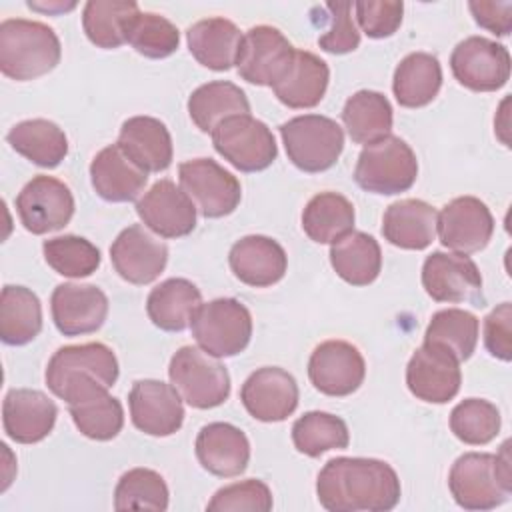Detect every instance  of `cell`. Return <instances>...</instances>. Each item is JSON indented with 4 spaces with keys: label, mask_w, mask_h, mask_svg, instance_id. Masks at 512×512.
Wrapping results in <instances>:
<instances>
[{
    "label": "cell",
    "mask_w": 512,
    "mask_h": 512,
    "mask_svg": "<svg viewBox=\"0 0 512 512\" xmlns=\"http://www.w3.org/2000/svg\"><path fill=\"white\" fill-rule=\"evenodd\" d=\"M212 144L216 152L240 172H260L278 156L272 130L250 114L232 116L220 122L212 130Z\"/></svg>",
    "instance_id": "cell-9"
},
{
    "label": "cell",
    "mask_w": 512,
    "mask_h": 512,
    "mask_svg": "<svg viewBox=\"0 0 512 512\" xmlns=\"http://www.w3.org/2000/svg\"><path fill=\"white\" fill-rule=\"evenodd\" d=\"M90 180L102 200L130 202L144 190L148 172L130 160L118 144H112L92 158Z\"/></svg>",
    "instance_id": "cell-26"
},
{
    "label": "cell",
    "mask_w": 512,
    "mask_h": 512,
    "mask_svg": "<svg viewBox=\"0 0 512 512\" xmlns=\"http://www.w3.org/2000/svg\"><path fill=\"white\" fill-rule=\"evenodd\" d=\"M478 318L460 308L438 310L426 332L424 342H434L450 350L460 362L468 360L478 344Z\"/></svg>",
    "instance_id": "cell-42"
},
{
    "label": "cell",
    "mask_w": 512,
    "mask_h": 512,
    "mask_svg": "<svg viewBox=\"0 0 512 512\" xmlns=\"http://www.w3.org/2000/svg\"><path fill=\"white\" fill-rule=\"evenodd\" d=\"M422 286L436 302H484L480 270L460 252H432L422 264Z\"/></svg>",
    "instance_id": "cell-13"
},
{
    "label": "cell",
    "mask_w": 512,
    "mask_h": 512,
    "mask_svg": "<svg viewBox=\"0 0 512 512\" xmlns=\"http://www.w3.org/2000/svg\"><path fill=\"white\" fill-rule=\"evenodd\" d=\"M366 362L360 350L346 340H326L308 360V378L326 396H348L360 388Z\"/></svg>",
    "instance_id": "cell-16"
},
{
    "label": "cell",
    "mask_w": 512,
    "mask_h": 512,
    "mask_svg": "<svg viewBox=\"0 0 512 512\" xmlns=\"http://www.w3.org/2000/svg\"><path fill=\"white\" fill-rule=\"evenodd\" d=\"M62 46L56 32L38 20L8 18L0 24V70L4 76L26 82L56 68Z\"/></svg>",
    "instance_id": "cell-3"
},
{
    "label": "cell",
    "mask_w": 512,
    "mask_h": 512,
    "mask_svg": "<svg viewBox=\"0 0 512 512\" xmlns=\"http://www.w3.org/2000/svg\"><path fill=\"white\" fill-rule=\"evenodd\" d=\"M406 384L418 400L444 404L460 390V360L444 346L424 342L406 366Z\"/></svg>",
    "instance_id": "cell-15"
},
{
    "label": "cell",
    "mask_w": 512,
    "mask_h": 512,
    "mask_svg": "<svg viewBox=\"0 0 512 512\" xmlns=\"http://www.w3.org/2000/svg\"><path fill=\"white\" fill-rule=\"evenodd\" d=\"M188 114L202 132H212L226 118L250 114V102L240 86L226 80H214L198 86L190 94Z\"/></svg>",
    "instance_id": "cell-36"
},
{
    "label": "cell",
    "mask_w": 512,
    "mask_h": 512,
    "mask_svg": "<svg viewBox=\"0 0 512 512\" xmlns=\"http://www.w3.org/2000/svg\"><path fill=\"white\" fill-rule=\"evenodd\" d=\"M168 486L164 478L150 468H132L124 472L114 490L116 510H158L168 508Z\"/></svg>",
    "instance_id": "cell-43"
},
{
    "label": "cell",
    "mask_w": 512,
    "mask_h": 512,
    "mask_svg": "<svg viewBox=\"0 0 512 512\" xmlns=\"http://www.w3.org/2000/svg\"><path fill=\"white\" fill-rule=\"evenodd\" d=\"M110 260L122 280L130 284H150L164 272L168 248L144 226L132 224L112 242Z\"/></svg>",
    "instance_id": "cell-20"
},
{
    "label": "cell",
    "mask_w": 512,
    "mask_h": 512,
    "mask_svg": "<svg viewBox=\"0 0 512 512\" xmlns=\"http://www.w3.org/2000/svg\"><path fill=\"white\" fill-rule=\"evenodd\" d=\"M272 492L266 482L250 478L220 488L206 504L210 512H268L272 510Z\"/></svg>",
    "instance_id": "cell-47"
},
{
    "label": "cell",
    "mask_w": 512,
    "mask_h": 512,
    "mask_svg": "<svg viewBox=\"0 0 512 512\" xmlns=\"http://www.w3.org/2000/svg\"><path fill=\"white\" fill-rule=\"evenodd\" d=\"M510 66L506 46L484 36L464 38L450 56L454 78L474 92L500 90L510 78Z\"/></svg>",
    "instance_id": "cell-11"
},
{
    "label": "cell",
    "mask_w": 512,
    "mask_h": 512,
    "mask_svg": "<svg viewBox=\"0 0 512 512\" xmlns=\"http://www.w3.org/2000/svg\"><path fill=\"white\" fill-rule=\"evenodd\" d=\"M16 212L28 232L48 234L72 220L74 196L62 180L38 174L18 192Z\"/></svg>",
    "instance_id": "cell-14"
},
{
    "label": "cell",
    "mask_w": 512,
    "mask_h": 512,
    "mask_svg": "<svg viewBox=\"0 0 512 512\" xmlns=\"http://www.w3.org/2000/svg\"><path fill=\"white\" fill-rule=\"evenodd\" d=\"M290 162L302 172H324L336 164L344 148V132L336 120L320 114L290 118L280 126Z\"/></svg>",
    "instance_id": "cell-6"
},
{
    "label": "cell",
    "mask_w": 512,
    "mask_h": 512,
    "mask_svg": "<svg viewBox=\"0 0 512 512\" xmlns=\"http://www.w3.org/2000/svg\"><path fill=\"white\" fill-rule=\"evenodd\" d=\"M56 416V404L40 390L14 388L2 402L4 432L18 444H36L44 440L52 432Z\"/></svg>",
    "instance_id": "cell-23"
},
{
    "label": "cell",
    "mask_w": 512,
    "mask_h": 512,
    "mask_svg": "<svg viewBox=\"0 0 512 512\" xmlns=\"http://www.w3.org/2000/svg\"><path fill=\"white\" fill-rule=\"evenodd\" d=\"M356 20L370 38H388L402 24L404 4L398 0H360L354 4Z\"/></svg>",
    "instance_id": "cell-49"
},
{
    "label": "cell",
    "mask_w": 512,
    "mask_h": 512,
    "mask_svg": "<svg viewBox=\"0 0 512 512\" xmlns=\"http://www.w3.org/2000/svg\"><path fill=\"white\" fill-rule=\"evenodd\" d=\"M242 34L238 26L228 18H206L194 22L186 30V42L190 54L206 68L224 72L236 64Z\"/></svg>",
    "instance_id": "cell-30"
},
{
    "label": "cell",
    "mask_w": 512,
    "mask_h": 512,
    "mask_svg": "<svg viewBox=\"0 0 512 512\" xmlns=\"http://www.w3.org/2000/svg\"><path fill=\"white\" fill-rule=\"evenodd\" d=\"M132 424L150 436H170L184 422L182 396L162 380H136L128 394Z\"/></svg>",
    "instance_id": "cell-18"
},
{
    "label": "cell",
    "mask_w": 512,
    "mask_h": 512,
    "mask_svg": "<svg viewBox=\"0 0 512 512\" xmlns=\"http://www.w3.org/2000/svg\"><path fill=\"white\" fill-rule=\"evenodd\" d=\"M438 212L424 200L404 198L390 204L384 212V238L404 250H424L436 238Z\"/></svg>",
    "instance_id": "cell-28"
},
{
    "label": "cell",
    "mask_w": 512,
    "mask_h": 512,
    "mask_svg": "<svg viewBox=\"0 0 512 512\" xmlns=\"http://www.w3.org/2000/svg\"><path fill=\"white\" fill-rule=\"evenodd\" d=\"M296 48L274 26H252L242 34L236 68L240 78L256 86H274L286 72Z\"/></svg>",
    "instance_id": "cell-12"
},
{
    "label": "cell",
    "mask_w": 512,
    "mask_h": 512,
    "mask_svg": "<svg viewBox=\"0 0 512 512\" xmlns=\"http://www.w3.org/2000/svg\"><path fill=\"white\" fill-rule=\"evenodd\" d=\"M168 376L182 400L198 410L216 408L230 396L226 366L196 346H182L174 352Z\"/></svg>",
    "instance_id": "cell-7"
},
{
    "label": "cell",
    "mask_w": 512,
    "mask_h": 512,
    "mask_svg": "<svg viewBox=\"0 0 512 512\" xmlns=\"http://www.w3.org/2000/svg\"><path fill=\"white\" fill-rule=\"evenodd\" d=\"M328 12V26L318 38L322 50L330 54H348L360 46V32L350 16V2H326L322 6Z\"/></svg>",
    "instance_id": "cell-48"
},
{
    "label": "cell",
    "mask_w": 512,
    "mask_h": 512,
    "mask_svg": "<svg viewBox=\"0 0 512 512\" xmlns=\"http://www.w3.org/2000/svg\"><path fill=\"white\" fill-rule=\"evenodd\" d=\"M484 344L486 350L504 362L512 358V306L502 302L484 318Z\"/></svg>",
    "instance_id": "cell-50"
},
{
    "label": "cell",
    "mask_w": 512,
    "mask_h": 512,
    "mask_svg": "<svg viewBox=\"0 0 512 512\" xmlns=\"http://www.w3.org/2000/svg\"><path fill=\"white\" fill-rule=\"evenodd\" d=\"M436 232L440 242L460 254H472L490 242L494 218L490 208L476 196H458L438 214Z\"/></svg>",
    "instance_id": "cell-17"
},
{
    "label": "cell",
    "mask_w": 512,
    "mask_h": 512,
    "mask_svg": "<svg viewBox=\"0 0 512 512\" xmlns=\"http://www.w3.org/2000/svg\"><path fill=\"white\" fill-rule=\"evenodd\" d=\"M328 64L306 50H296L290 66L272 86L274 96L288 108H314L326 94Z\"/></svg>",
    "instance_id": "cell-29"
},
{
    "label": "cell",
    "mask_w": 512,
    "mask_h": 512,
    "mask_svg": "<svg viewBox=\"0 0 512 512\" xmlns=\"http://www.w3.org/2000/svg\"><path fill=\"white\" fill-rule=\"evenodd\" d=\"M116 380V354L102 342L62 346L46 366V384L64 402L88 388H112Z\"/></svg>",
    "instance_id": "cell-4"
},
{
    "label": "cell",
    "mask_w": 512,
    "mask_h": 512,
    "mask_svg": "<svg viewBox=\"0 0 512 512\" xmlns=\"http://www.w3.org/2000/svg\"><path fill=\"white\" fill-rule=\"evenodd\" d=\"M42 330V304L26 286H4L0 294V338L8 346H24Z\"/></svg>",
    "instance_id": "cell-37"
},
{
    "label": "cell",
    "mask_w": 512,
    "mask_h": 512,
    "mask_svg": "<svg viewBox=\"0 0 512 512\" xmlns=\"http://www.w3.org/2000/svg\"><path fill=\"white\" fill-rule=\"evenodd\" d=\"M396 470L376 458L338 456L316 478L318 502L330 512H386L400 500Z\"/></svg>",
    "instance_id": "cell-1"
},
{
    "label": "cell",
    "mask_w": 512,
    "mask_h": 512,
    "mask_svg": "<svg viewBox=\"0 0 512 512\" xmlns=\"http://www.w3.org/2000/svg\"><path fill=\"white\" fill-rule=\"evenodd\" d=\"M56 328L64 336L96 332L108 316L106 294L92 284H58L50 296Z\"/></svg>",
    "instance_id": "cell-22"
},
{
    "label": "cell",
    "mask_w": 512,
    "mask_h": 512,
    "mask_svg": "<svg viewBox=\"0 0 512 512\" xmlns=\"http://www.w3.org/2000/svg\"><path fill=\"white\" fill-rule=\"evenodd\" d=\"M354 206L338 192L312 196L302 212V230L318 244H334L354 228Z\"/></svg>",
    "instance_id": "cell-39"
},
{
    "label": "cell",
    "mask_w": 512,
    "mask_h": 512,
    "mask_svg": "<svg viewBox=\"0 0 512 512\" xmlns=\"http://www.w3.org/2000/svg\"><path fill=\"white\" fill-rule=\"evenodd\" d=\"M450 430L464 444H488L500 432V412L488 400L466 398L452 408Z\"/></svg>",
    "instance_id": "cell-45"
},
{
    "label": "cell",
    "mask_w": 512,
    "mask_h": 512,
    "mask_svg": "<svg viewBox=\"0 0 512 512\" xmlns=\"http://www.w3.org/2000/svg\"><path fill=\"white\" fill-rule=\"evenodd\" d=\"M68 404L76 428L92 440H112L124 426V410L108 388H90L76 394Z\"/></svg>",
    "instance_id": "cell-33"
},
{
    "label": "cell",
    "mask_w": 512,
    "mask_h": 512,
    "mask_svg": "<svg viewBox=\"0 0 512 512\" xmlns=\"http://www.w3.org/2000/svg\"><path fill=\"white\" fill-rule=\"evenodd\" d=\"M448 486L464 510H492L512 494V468L508 442L498 454L466 452L450 468Z\"/></svg>",
    "instance_id": "cell-2"
},
{
    "label": "cell",
    "mask_w": 512,
    "mask_h": 512,
    "mask_svg": "<svg viewBox=\"0 0 512 512\" xmlns=\"http://www.w3.org/2000/svg\"><path fill=\"white\" fill-rule=\"evenodd\" d=\"M194 450L202 468L220 478L242 474L250 460V442L246 434L228 422L202 426Z\"/></svg>",
    "instance_id": "cell-25"
},
{
    "label": "cell",
    "mask_w": 512,
    "mask_h": 512,
    "mask_svg": "<svg viewBox=\"0 0 512 512\" xmlns=\"http://www.w3.org/2000/svg\"><path fill=\"white\" fill-rule=\"evenodd\" d=\"M146 172H162L172 162V138L164 122L152 116L128 118L116 142Z\"/></svg>",
    "instance_id": "cell-27"
},
{
    "label": "cell",
    "mask_w": 512,
    "mask_h": 512,
    "mask_svg": "<svg viewBox=\"0 0 512 512\" xmlns=\"http://www.w3.org/2000/svg\"><path fill=\"white\" fill-rule=\"evenodd\" d=\"M228 262L234 276L254 288H266L280 282L288 268L284 248L276 240L260 234H250L234 242Z\"/></svg>",
    "instance_id": "cell-24"
},
{
    "label": "cell",
    "mask_w": 512,
    "mask_h": 512,
    "mask_svg": "<svg viewBox=\"0 0 512 512\" xmlns=\"http://www.w3.org/2000/svg\"><path fill=\"white\" fill-rule=\"evenodd\" d=\"M334 272L352 286L372 284L382 268L380 244L366 232H348L330 248Z\"/></svg>",
    "instance_id": "cell-35"
},
{
    "label": "cell",
    "mask_w": 512,
    "mask_h": 512,
    "mask_svg": "<svg viewBox=\"0 0 512 512\" xmlns=\"http://www.w3.org/2000/svg\"><path fill=\"white\" fill-rule=\"evenodd\" d=\"M292 442L298 452L310 458H318L328 450L346 448L350 442V434L342 418L330 412L312 410L302 414L292 424Z\"/></svg>",
    "instance_id": "cell-41"
},
{
    "label": "cell",
    "mask_w": 512,
    "mask_h": 512,
    "mask_svg": "<svg viewBox=\"0 0 512 512\" xmlns=\"http://www.w3.org/2000/svg\"><path fill=\"white\" fill-rule=\"evenodd\" d=\"M298 384L290 372L264 366L252 372L240 390L248 414L260 422H282L298 408Z\"/></svg>",
    "instance_id": "cell-19"
},
{
    "label": "cell",
    "mask_w": 512,
    "mask_h": 512,
    "mask_svg": "<svg viewBox=\"0 0 512 512\" xmlns=\"http://www.w3.org/2000/svg\"><path fill=\"white\" fill-rule=\"evenodd\" d=\"M476 24L490 30L496 36H508L512 30V2H470L468 4Z\"/></svg>",
    "instance_id": "cell-51"
},
{
    "label": "cell",
    "mask_w": 512,
    "mask_h": 512,
    "mask_svg": "<svg viewBox=\"0 0 512 512\" xmlns=\"http://www.w3.org/2000/svg\"><path fill=\"white\" fill-rule=\"evenodd\" d=\"M6 140L18 154L42 168H56L68 154V138L64 130L46 118L14 124Z\"/></svg>",
    "instance_id": "cell-34"
},
{
    "label": "cell",
    "mask_w": 512,
    "mask_h": 512,
    "mask_svg": "<svg viewBox=\"0 0 512 512\" xmlns=\"http://www.w3.org/2000/svg\"><path fill=\"white\" fill-rule=\"evenodd\" d=\"M28 6L34 8V10H44V12H56V10L64 12V10H72L76 4H74V2H70V4L58 2V4H46V6H42V4H36V2H28Z\"/></svg>",
    "instance_id": "cell-52"
},
{
    "label": "cell",
    "mask_w": 512,
    "mask_h": 512,
    "mask_svg": "<svg viewBox=\"0 0 512 512\" xmlns=\"http://www.w3.org/2000/svg\"><path fill=\"white\" fill-rule=\"evenodd\" d=\"M392 106L376 90H358L342 108V122L356 144H372L392 130Z\"/></svg>",
    "instance_id": "cell-38"
},
{
    "label": "cell",
    "mask_w": 512,
    "mask_h": 512,
    "mask_svg": "<svg viewBox=\"0 0 512 512\" xmlns=\"http://www.w3.org/2000/svg\"><path fill=\"white\" fill-rule=\"evenodd\" d=\"M202 306V294L186 278H168L160 282L146 300V312L154 326L166 332H182L190 326L196 310Z\"/></svg>",
    "instance_id": "cell-31"
},
{
    "label": "cell",
    "mask_w": 512,
    "mask_h": 512,
    "mask_svg": "<svg viewBox=\"0 0 512 512\" xmlns=\"http://www.w3.org/2000/svg\"><path fill=\"white\" fill-rule=\"evenodd\" d=\"M182 190L206 218L232 214L242 198L238 178L212 158H194L178 166Z\"/></svg>",
    "instance_id": "cell-10"
},
{
    "label": "cell",
    "mask_w": 512,
    "mask_h": 512,
    "mask_svg": "<svg viewBox=\"0 0 512 512\" xmlns=\"http://www.w3.org/2000/svg\"><path fill=\"white\" fill-rule=\"evenodd\" d=\"M140 220L162 238H182L196 228V206L184 190L164 178L136 202Z\"/></svg>",
    "instance_id": "cell-21"
},
{
    "label": "cell",
    "mask_w": 512,
    "mask_h": 512,
    "mask_svg": "<svg viewBox=\"0 0 512 512\" xmlns=\"http://www.w3.org/2000/svg\"><path fill=\"white\" fill-rule=\"evenodd\" d=\"M126 42L146 58H166L180 44L178 28L156 12H138L128 22Z\"/></svg>",
    "instance_id": "cell-46"
},
{
    "label": "cell",
    "mask_w": 512,
    "mask_h": 512,
    "mask_svg": "<svg viewBox=\"0 0 512 512\" xmlns=\"http://www.w3.org/2000/svg\"><path fill=\"white\" fill-rule=\"evenodd\" d=\"M418 176L414 150L400 136H384L366 144L354 168L356 184L372 194H400L412 188Z\"/></svg>",
    "instance_id": "cell-5"
},
{
    "label": "cell",
    "mask_w": 512,
    "mask_h": 512,
    "mask_svg": "<svg viewBox=\"0 0 512 512\" xmlns=\"http://www.w3.org/2000/svg\"><path fill=\"white\" fill-rule=\"evenodd\" d=\"M138 12L132 0H90L82 12V28L94 46L112 50L126 42L128 22Z\"/></svg>",
    "instance_id": "cell-40"
},
{
    "label": "cell",
    "mask_w": 512,
    "mask_h": 512,
    "mask_svg": "<svg viewBox=\"0 0 512 512\" xmlns=\"http://www.w3.org/2000/svg\"><path fill=\"white\" fill-rule=\"evenodd\" d=\"M442 86V66L428 52H412L400 60L392 78V92L400 106L422 108L430 104Z\"/></svg>",
    "instance_id": "cell-32"
},
{
    "label": "cell",
    "mask_w": 512,
    "mask_h": 512,
    "mask_svg": "<svg viewBox=\"0 0 512 512\" xmlns=\"http://www.w3.org/2000/svg\"><path fill=\"white\" fill-rule=\"evenodd\" d=\"M190 330L206 354L228 358L240 354L248 346L252 336V316L236 298H216L196 310Z\"/></svg>",
    "instance_id": "cell-8"
},
{
    "label": "cell",
    "mask_w": 512,
    "mask_h": 512,
    "mask_svg": "<svg viewBox=\"0 0 512 512\" xmlns=\"http://www.w3.org/2000/svg\"><path fill=\"white\" fill-rule=\"evenodd\" d=\"M44 260L48 266L68 278H84L100 266V250L86 238L64 234L42 244Z\"/></svg>",
    "instance_id": "cell-44"
}]
</instances>
